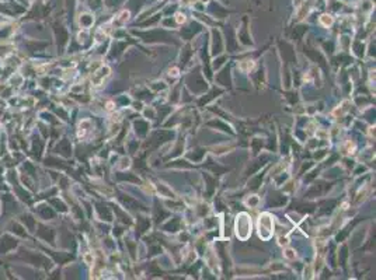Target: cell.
<instances>
[{
  "mask_svg": "<svg viewBox=\"0 0 376 280\" xmlns=\"http://www.w3.org/2000/svg\"><path fill=\"white\" fill-rule=\"evenodd\" d=\"M258 235L264 241L270 240L274 234V220L271 217V214L263 213L258 218Z\"/></svg>",
  "mask_w": 376,
  "mask_h": 280,
  "instance_id": "obj_1",
  "label": "cell"
},
{
  "mask_svg": "<svg viewBox=\"0 0 376 280\" xmlns=\"http://www.w3.org/2000/svg\"><path fill=\"white\" fill-rule=\"evenodd\" d=\"M251 234V220L247 213H240L236 218V235L240 240H247Z\"/></svg>",
  "mask_w": 376,
  "mask_h": 280,
  "instance_id": "obj_2",
  "label": "cell"
},
{
  "mask_svg": "<svg viewBox=\"0 0 376 280\" xmlns=\"http://www.w3.org/2000/svg\"><path fill=\"white\" fill-rule=\"evenodd\" d=\"M321 23H324L326 25H330V24L333 23V20H331L330 16H323V17H321Z\"/></svg>",
  "mask_w": 376,
  "mask_h": 280,
  "instance_id": "obj_3",
  "label": "cell"
},
{
  "mask_svg": "<svg viewBox=\"0 0 376 280\" xmlns=\"http://www.w3.org/2000/svg\"><path fill=\"white\" fill-rule=\"evenodd\" d=\"M177 21H178V23H184V21H185V17L182 16V14H177Z\"/></svg>",
  "mask_w": 376,
  "mask_h": 280,
  "instance_id": "obj_4",
  "label": "cell"
}]
</instances>
